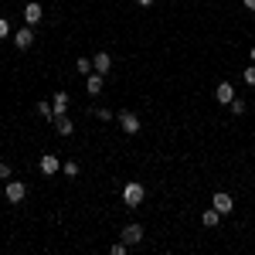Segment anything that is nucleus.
Wrapping results in <instances>:
<instances>
[{
  "label": "nucleus",
  "mask_w": 255,
  "mask_h": 255,
  "mask_svg": "<svg viewBox=\"0 0 255 255\" xmlns=\"http://www.w3.org/2000/svg\"><path fill=\"white\" fill-rule=\"evenodd\" d=\"M92 68H96V72H102V75H106V72H109V68H113V58H109V55H106V51H99L96 58H92Z\"/></svg>",
  "instance_id": "12"
},
{
  "label": "nucleus",
  "mask_w": 255,
  "mask_h": 255,
  "mask_svg": "<svg viewBox=\"0 0 255 255\" xmlns=\"http://www.w3.org/2000/svg\"><path fill=\"white\" fill-rule=\"evenodd\" d=\"M123 242H126V245H139V242H143V228H139V225H126V228H123Z\"/></svg>",
  "instance_id": "9"
},
{
  "label": "nucleus",
  "mask_w": 255,
  "mask_h": 255,
  "mask_svg": "<svg viewBox=\"0 0 255 255\" xmlns=\"http://www.w3.org/2000/svg\"><path fill=\"white\" fill-rule=\"evenodd\" d=\"M245 85H255V61L245 68Z\"/></svg>",
  "instance_id": "18"
},
{
  "label": "nucleus",
  "mask_w": 255,
  "mask_h": 255,
  "mask_svg": "<svg viewBox=\"0 0 255 255\" xmlns=\"http://www.w3.org/2000/svg\"><path fill=\"white\" fill-rule=\"evenodd\" d=\"M218 218H221V215H218L215 208H211V211H204V215H201V221H204L208 228H215V225H218Z\"/></svg>",
  "instance_id": "16"
},
{
  "label": "nucleus",
  "mask_w": 255,
  "mask_h": 255,
  "mask_svg": "<svg viewBox=\"0 0 255 255\" xmlns=\"http://www.w3.org/2000/svg\"><path fill=\"white\" fill-rule=\"evenodd\" d=\"M61 170H65V177H79V163H75V160H65Z\"/></svg>",
  "instance_id": "17"
},
{
  "label": "nucleus",
  "mask_w": 255,
  "mask_h": 255,
  "mask_svg": "<svg viewBox=\"0 0 255 255\" xmlns=\"http://www.w3.org/2000/svg\"><path fill=\"white\" fill-rule=\"evenodd\" d=\"M119 126H123V133H139V119H136V113H129V109H123L119 113Z\"/></svg>",
  "instance_id": "4"
},
{
  "label": "nucleus",
  "mask_w": 255,
  "mask_h": 255,
  "mask_svg": "<svg viewBox=\"0 0 255 255\" xmlns=\"http://www.w3.org/2000/svg\"><path fill=\"white\" fill-rule=\"evenodd\" d=\"M109 252H113V255H126V242H116V245H113Z\"/></svg>",
  "instance_id": "21"
},
{
  "label": "nucleus",
  "mask_w": 255,
  "mask_h": 255,
  "mask_svg": "<svg viewBox=\"0 0 255 255\" xmlns=\"http://www.w3.org/2000/svg\"><path fill=\"white\" fill-rule=\"evenodd\" d=\"M249 58H252V61H255V44H252V48H249Z\"/></svg>",
  "instance_id": "26"
},
{
  "label": "nucleus",
  "mask_w": 255,
  "mask_h": 255,
  "mask_svg": "<svg viewBox=\"0 0 255 255\" xmlns=\"http://www.w3.org/2000/svg\"><path fill=\"white\" fill-rule=\"evenodd\" d=\"M24 194H27V187H24L20 180H7V187H3V197H7L10 204H20V201H24Z\"/></svg>",
  "instance_id": "2"
},
{
  "label": "nucleus",
  "mask_w": 255,
  "mask_h": 255,
  "mask_svg": "<svg viewBox=\"0 0 255 255\" xmlns=\"http://www.w3.org/2000/svg\"><path fill=\"white\" fill-rule=\"evenodd\" d=\"M211 208H215L218 215H232V208H235V201H232V194H225V191H218V194L211 197Z\"/></svg>",
  "instance_id": "3"
},
{
  "label": "nucleus",
  "mask_w": 255,
  "mask_h": 255,
  "mask_svg": "<svg viewBox=\"0 0 255 255\" xmlns=\"http://www.w3.org/2000/svg\"><path fill=\"white\" fill-rule=\"evenodd\" d=\"M55 129H58L61 136H72V133H75V123H72V119L61 113V116H55Z\"/></svg>",
  "instance_id": "11"
},
{
  "label": "nucleus",
  "mask_w": 255,
  "mask_h": 255,
  "mask_svg": "<svg viewBox=\"0 0 255 255\" xmlns=\"http://www.w3.org/2000/svg\"><path fill=\"white\" fill-rule=\"evenodd\" d=\"M85 92H89V96H99V92H102V72L85 75Z\"/></svg>",
  "instance_id": "10"
},
{
  "label": "nucleus",
  "mask_w": 255,
  "mask_h": 255,
  "mask_svg": "<svg viewBox=\"0 0 255 255\" xmlns=\"http://www.w3.org/2000/svg\"><path fill=\"white\" fill-rule=\"evenodd\" d=\"M10 38H14V44H17L20 51H27V48L34 44V31H31V24H27V27H20V31H14Z\"/></svg>",
  "instance_id": "5"
},
{
  "label": "nucleus",
  "mask_w": 255,
  "mask_h": 255,
  "mask_svg": "<svg viewBox=\"0 0 255 255\" xmlns=\"http://www.w3.org/2000/svg\"><path fill=\"white\" fill-rule=\"evenodd\" d=\"M41 14H44V10H41V3H38V0H31V3L24 7V24H31V27H34V24L41 20Z\"/></svg>",
  "instance_id": "8"
},
{
  "label": "nucleus",
  "mask_w": 255,
  "mask_h": 255,
  "mask_svg": "<svg viewBox=\"0 0 255 255\" xmlns=\"http://www.w3.org/2000/svg\"><path fill=\"white\" fill-rule=\"evenodd\" d=\"M7 34H10V24H7V20L0 17V38H7Z\"/></svg>",
  "instance_id": "22"
},
{
  "label": "nucleus",
  "mask_w": 255,
  "mask_h": 255,
  "mask_svg": "<svg viewBox=\"0 0 255 255\" xmlns=\"http://www.w3.org/2000/svg\"><path fill=\"white\" fill-rule=\"evenodd\" d=\"M75 72H79V75H92L96 68H92V61H89V58H79V61H75Z\"/></svg>",
  "instance_id": "14"
},
{
  "label": "nucleus",
  "mask_w": 255,
  "mask_h": 255,
  "mask_svg": "<svg viewBox=\"0 0 255 255\" xmlns=\"http://www.w3.org/2000/svg\"><path fill=\"white\" fill-rule=\"evenodd\" d=\"M242 3H245V7H249V10H255V0H242Z\"/></svg>",
  "instance_id": "24"
},
{
  "label": "nucleus",
  "mask_w": 255,
  "mask_h": 255,
  "mask_svg": "<svg viewBox=\"0 0 255 255\" xmlns=\"http://www.w3.org/2000/svg\"><path fill=\"white\" fill-rule=\"evenodd\" d=\"M38 167H41V174H44V177H55L61 170V163H58V157H55V153H44Z\"/></svg>",
  "instance_id": "7"
},
{
  "label": "nucleus",
  "mask_w": 255,
  "mask_h": 255,
  "mask_svg": "<svg viewBox=\"0 0 255 255\" xmlns=\"http://www.w3.org/2000/svg\"><path fill=\"white\" fill-rule=\"evenodd\" d=\"M0 180H10V167L7 163H0Z\"/></svg>",
  "instance_id": "23"
},
{
  "label": "nucleus",
  "mask_w": 255,
  "mask_h": 255,
  "mask_svg": "<svg viewBox=\"0 0 255 255\" xmlns=\"http://www.w3.org/2000/svg\"><path fill=\"white\" fill-rule=\"evenodd\" d=\"M232 113H235V116L245 113V102H242V99H232Z\"/></svg>",
  "instance_id": "19"
},
{
  "label": "nucleus",
  "mask_w": 255,
  "mask_h": 255,
  "mask_svg": "<svg viewBox=\"0 0 255 255\" xmlns=\"http://www.w3.org/2000/svg\"><path fill=\"white\" fill-rule=\"evenodd\" d=\"M143 197H146V191H143V184H136V180H129V184L123 187V204H126V208H139Z\"/></svg>",
  "instance_id": "1"
},
{
  "label": "nucleus",
  "mask_w": 255,
  "mask_h": 255,
  "mask_svg": "<svg viewBox=\"0 0 255 255\" xmlns=\"http://www.w3.org/2000/svg\"><path fill=\"white\" fill-rule=\"evenodd\" d=\"M38 116H44V119H55V106H51V102H38Z\"/></svg>",
  "instance_id": "15"
},
{
  "label": "nucleus",
  "mask_w": 255,
  "mask_h": 255,
  "mask_svg": "<svg viewBox=\"0 0 255 255\" xmlns=\"http://www.w3.org/2000/svg\"><path fill=\"white\" fill-rule=\"evenodd\" d=\"M96 119H102V123H109V119H113V113H109V109H96Z\"/></svg>",
  "instance_id": "20"
},
{
  "label": "nucleus",
  "mask_w": 255,
  "mask_h": 255,
  "mask_svg": "<svg viewBox=\"0 0 255 255\" xmlns=\"http://www.w3.org/2000/svg\"><path fill=\"white\" fill-rule=\"evenodd\" d=\"M136 3H139V7H150V3H153V0H136Z\"/></svg>",
  "instance_id": "25"
},
{
  "label": "nucleus",
  "mask_w": 255,
  "mask_h": 255,
  "mask_svg": "<svg viewBox=\"0 0 255 255\" xmlns=\"http://www.w3.org/2000/svg\"><path fill=\"white\" fill-rule=\"evenodd\" d=\"M215 99L221 102V106H232V99H235V85H232V82H218Z\"/></svg>",
  "instance_id": "6"
},
{
  "label": "nucleus",
  "mask_w": 255,
  "mask_h": 255,
  "mask_svg": "<svg viewBox=\"0 0 255 255\" xmlns=\"http://www.w3.org/2000/svg\"><path fill=\"white\" fill-rule=\"evenodd\" d=\"M51 106H55V116H61V113L68 109V92H55V99H51Z\"/></svg>",
  "instance_id": "13"
}]
</instances>
